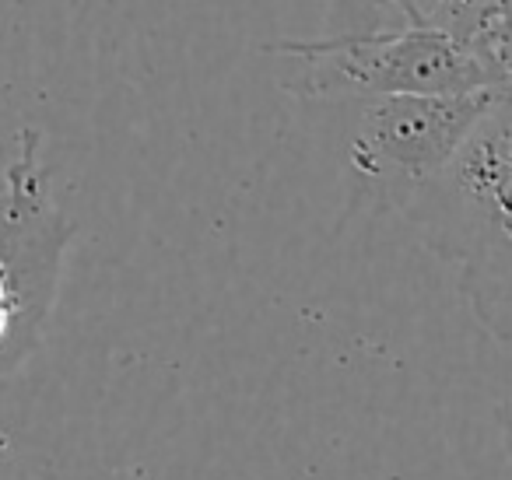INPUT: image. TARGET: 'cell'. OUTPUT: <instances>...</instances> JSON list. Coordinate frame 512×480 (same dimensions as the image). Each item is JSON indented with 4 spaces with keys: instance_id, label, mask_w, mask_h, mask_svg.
Here are the masks:
<instances>
[{
    "instance_id": "cell-1",
    "label": "cell",
    "mask_w": 512,
    "mask_h": 480,
    "mask_svg": "<svg viewBox=\"0 0 512 480\" xmlns=\"http://www.w3.org/2000/svg\"><path fill=\"white\" fill-rule=\"evenodd\" d=\"M407 218L421 242L456 270L474 319L512 344V99H502Z\"/></svg>"
},
{
    "instance_id": "cell-4",
    "label": "cell",
    "mask_w": 512,
    "mask_h": 480,
    "mask_svg": "<svg viewBox=\"0 0 512 480\" xmlns=\"http://www.w3.org/2000/svg\"><path fill=\"white\" fill-rule=\"evenodd\" d=\"M505 95H393L362 102L348 137V165L376 204L404 214L449 169Z\"/></svg>"
},
{
    "instance_id": "cell-2",
    "label": "cell",
    "mask_w": 512,
    "mask_h": 480,
    "mask_svg": "<svg viewBox=\"0 0 512 480\" xmlns=\"http://www.w3.org/2000/svg\"><path fill=\"white\" fill-rule=\"evenodd\" d=\"M267 53L288 64L281 88L316 102H376L393 95H467L491 88L470 46L442 32H351L330 39H281Z\"/></svg>"
},
{
    "instance_id": "cell-5",
    "label": "cell",
    "mask_w": 512,
    "mask_h": 480,
    "mask_svg": "<svg viewBox=\"0 0 512 480\" xmlns=\"http://www.w3.org/2000/svg\"><path fill=\"white\" fill-rule=\"evenodd\" d=\"M470 53L488 71L491 88L512 99V0H491L484 25L470 43Z\"/></svg>"
},
{
    "instance_id": "cell-7",
    "label": "cell",
    "mask_w": 512,
    "mask_h": 480,
    "mask_svg": "<svg viewBox=\"0 0 512 480\" xmlns=\"http://www.w3.org/2000/svg\"><path fill=\"white\" fill-rule=\"evenodd\" d=\"M498 414H502V431H505V452H509V463H512V400L505 403V407L498 410Z\"/></svg>"
},
{
    "instance_id": "cell-3",
    "label": "cell",
    "mask_w": 512,
    "mask_h": 480,
    "mask_svg": "<svg viewBox=\"0 0 512 480\" xmlns=\"http://www.w3.org/2000/svg\"><path fill=\"white\" fill-rule=\"evenodd\" d=\"M43 130L22 127L4 169L0 225V365L11 375L43 340L57 305L60 274L74 225L57 204L53 169L43 158Z\"/></svg>"
},
{
    "instance_id": "cell-6",
    "label": "cell",
    "mask_w": 512,
    "mask_h": 480,
    "mask_svg": "<svg viewBox=\"0 0 512 480\" xmlns=\"http://www.w3.org/2000/svg\"><path fill=\"white\" fill-rule=\"evenodd\" d=\"M491 0H414L407 25L428 32H442V36L456 39V43L470 46L477 29L484 25Z\"/></svg>"
},
{
    "instance_id": "cell-8",
    "label": "cell",
    "mask_w": 512,
    "mask_h": 480,
    "mask_svg": "<svg viewBox=\"0 0 512 480\" xmlns=\"http://www.w3.org/2000/svg\"><path fill=\"white\" fill-rule=\"evenodd\" d=\"M386 4H393V8L400 11L404 18H411V8H414V0H386Z\"/></svg>"
}]
</instances>
